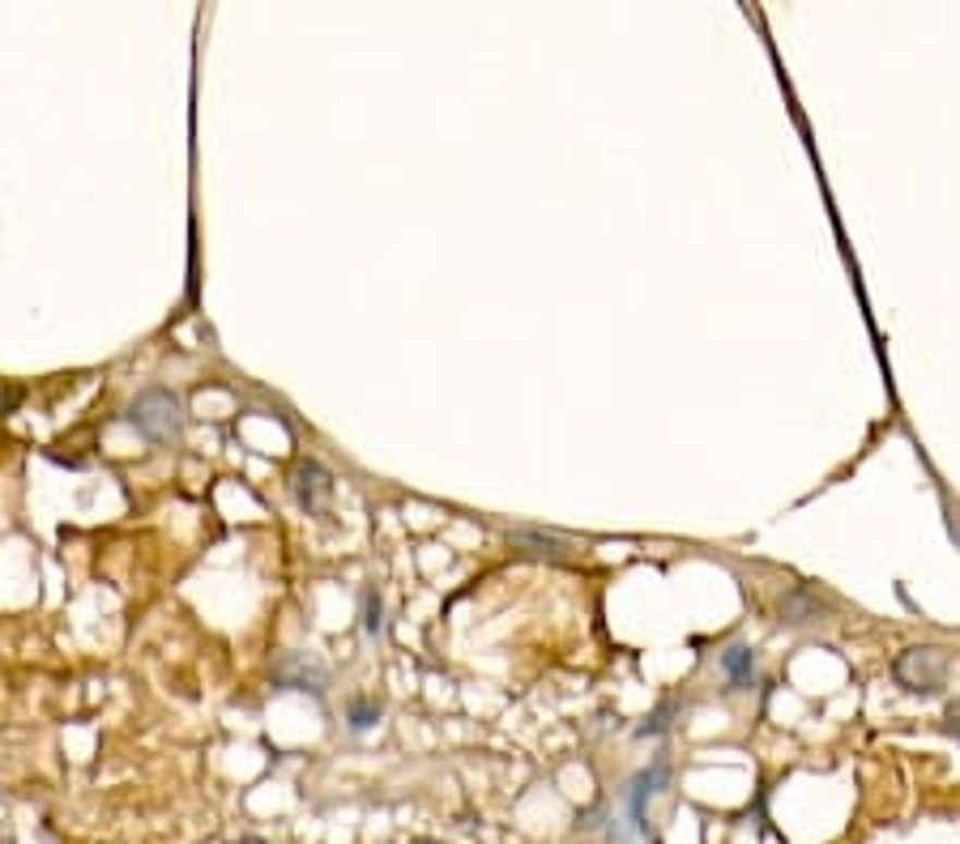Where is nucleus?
Here are the masks:
<instances>
[{"instance_id":"nucleus-11","label":"nucleus","mask_w":960,"mask_h":844,"mask_svg":"<svg viewBox=\"0 0 960 844\" xmlns=\"http://www.w3.org/2000/svg\"><path fill=\"white\" fill-rule=\"evenodd\" d=\"M512 538H517V542H530V547H547L551 554H563V550H568V542H559L551 534H534V529H517Z\"/></svg>"},{"instance_id":"nucleus-16","label":"nucleus","mask_w":960,"mask_h":844,"mask_svg":"<svg viewBox=\"0 0 960 844\" xmlns=\"http://www.w3.org/2000/svg\"><path fill=\"white\" fill-rule=\"evenodd\" d=\"M0 844H9V841H0Z\"/></svg>"},{"instance_id":"nucleus-13","label":"nucleus","mask_w":960,"mask_h":844,"mask_svg":"<svg viewBox=\"0 0 960 844\" xmlns=\"http://www.w3.org/2000/svg\"><path fill=\"white\" fill-rule=\"evenodd\" d=\"M944 730H948L952 738H960V704H952V708H948V721H944Z\"/></svg>"},{"instance_id":"nucleus-9","label":"nucleus","mask_w":960,"mask_h":844,"mask_svg":"<svg viewBox=\"0 0 960 844\" xmlns=\"http://www.w3.org/2000/svg\"><path fill=\"white\" fill-rule=\"evenodd\" d=\"M679 712V704L675 699H666V704H657V712L645 721V725H636V738H657V734H666L670 730V717Z\"/></svg>"},{"instance_id":"nucleus-12","label":"nucleus","mask_w":960,"mask_h":844,"mask_svg":"<svg viewBox=\"0 0 960 844\" xmlns=\"http://www.w3.org/2000/svg\"><path fill=\"white\" fill-rule=\"evenodd\" d=\"M26 397V389L22 384H13V380H0V418H9L17 405Z\"/></svg>"},{"instance_id":"nucleus-15","label":"nucleus","mask_w":960,"mask_h":844,"mask_svg":"<svg viewBox=\"0 0 960 844\" xmlns=\"http://www.w3.org/2000/svg\"><path fill=\"white\" fill-rule=\"evenodd\" d=\"M410 844H445V841H427V836H423V841H410Z\"/></svg>"},{"instance_id":"nucleus-6","label":"nucleus","mask_w":960,"mask_h":844,"mask_svg":"<svg viewBox=\"0 0 960 844\" xmlns=\"http://www.w3.org/2000/svg\"><path fill=\"white\" fill-rule=\"evenodd\" d=\"M828 614V606L819 601V597L811 594V589H790V594L781 597V623H790V627H807V623H819Z\"/></svg>"},{"instance_id":"nucleus-2","label":"nucleus","mask_w":960,"mask_h":844,"mask_svg":"<svg viewBox=\"0 0 960 844\" xmlns=\"http://www.w3.org/2000/svg\"><path fill=\"white\" fill-rule=\"evenodd\" d=\"M129 423L146 444H171L184 436V401L171 389H146L129 405Z\"/></svg>"},{"instance_id":"nucleus-8","label":"nucleus","mask_w":960,"mask_h":844,"mask_svg":"<svg viewBox=\"0 0 960 844\" xmlns=\"http://www.w3.org/2000/svg\"><path fill=\"white\" fill-rule=\"evenodd\" d=\"M376 721H380V704H376L372 696H351V699H347V725H351L354 734H367Z\"/></svg>"},{"instance_id":"nucleus-14","label":"nucleus","mask_w":960,"mask_h":844,"mask_svg":"<svg viewBox=\"0 0 960 844\" xmlns=\"http://www.w3.org/2000/svg\"><path fill=\"white\" fill-rule=\"evenodd\" d=\"M227 844H269V841H260V836H240V841H227Z\"/></svg>"},{"instance_id":"nucleus-10","label":"nucleus","mask_w":960,"mask_h":844,"mask_svg":"<svg viewBox=\"0 0 960 844\" xmlns=\"http://www.w3.org/2000/svg\"><path fill=\"white\" fill-rule=\"evenodd\" d=\"M380 632H385V619H380V594L367 589V594H363V636L376 640Z\"/></svg>"},{"instance_id":"nucleus-5","label":"nucleus","mask_w":960,"mask_h":844,"mask_svg":"<svg viewBox=\"0 0 960 844\" xmlns=\"http://www.w3.org/2000/svg\"><path fill=\"white\" fill-rule=\"evenodd\" d=\"M274 692H312L320 699L329 692V670L312 652H287L274 665Z\"/></svg>"},{"instance_id":"nucleus-1","label":"nucleus","mask_w":960,"mask_h":844,"mask_svg":"<svg viewBox=\"0 0 960 844\" xmlns=\"http://www.w3.org/2000/svg\"><path fill=\"white\" fill-rule=\"evenodd\" d=\"M670 781V763L666 759H654L645 772H636L623 794H619V806H623V819H610V844H632L649 836V823H645V806L654 802Z\"/></svg>"},{"instance_id":"nucleus-7","label":"nucleus","mask_w":960,"mask_h":844,"mask_svg":"<svg viewBox=\"0 0 960 844\" xmlns=\"http://www.w3.org/2000/svg\"><path fill=\"white\" fill-rule=\"evenodd\" d=\"M721 670L730 678V692H752V683H756V652L748 645H730L721 652Z\"/></svg>"},{"instance_id":"nucleus-3","label":"nucleus","mask_w":960,"mask_h":844,"mask_svg":"<svg viewBox=\"0 0 960 844\" xmlns=\"http://www.w3.org/2000/svg\"><path fill=\"white\" fill-rule=\"evenodd\" d=\"M948 674H952V652L939 645H910L892 661V678L910 696H939L948 687Z\"/></svg>"},{"instance_id":"nucleus-4","label":"nucleus","mask_w":960,"mask_h":844,"mask_svg":"<svg viewBox=\"0 0 960 844\" xmlns=\"http://www.w3.org/2000/svg\"><path fill=\"white\" fill-rule=\"evenodd\" d=\"M333 474L320 465V461H312L304 456L295 469H291V496L295 503L304 507L307 516H329V507H333Z\"/></svg>"}]
</instances>
